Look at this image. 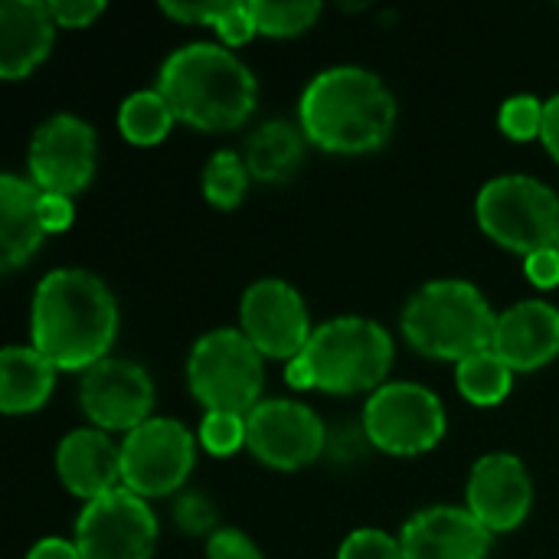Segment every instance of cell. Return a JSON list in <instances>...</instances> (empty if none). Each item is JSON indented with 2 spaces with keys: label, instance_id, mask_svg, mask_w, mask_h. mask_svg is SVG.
Masks as SVG:
<instances>
[{
  "label": "cell",
  "instance_id": "7c38bea8",
  "mask_svg": "<svg viewBox=\"0 0 559 559\" xmlns=\"http://www.w3.org/2000/svg\"><path fill=\"white\" fill-rule=\"evenodd\" d=\"M246 449L269 468L298 472L328 449V429L308 403L262 400L246 416Z\"/></svg>",
  "mask_w": 559,
  "mask_h": 559
},
{
  "label": "cell",
  "instance_id": "d6986e66",
  "mask_svg": "<svg viewBox=\"0 0 559 559\" xmlns=\"http://www.w3.org/2000/svg\"><path fill=\"white\" fill-rule=\"evenodd\" d=\"M56 20L43 0H3L0 3V75L7 82L29 75L52 49Z\"/></svg>",
  "mask_w": 559,
  "mask_h": 559
},
{
  "label": "cell",
  "instance_id": "d590c367",
  "mask_svg": "<svg viewBox=\"0 0 559 559\" xmlns=\"http://www.w3.org/2000/svg\"><path fill=\"white\" fill-rule=\"evenodd\" d=\"M26 559H82L75 540H62V537H43L39 544H33V550Z\"/></svg>",
  "mask_w": 559,
  "mask_h": 559
},
{
  "label": "cell",
  "instance_id": "8d00e7d4",
  "mask_svg": "<svg viewBox=\"0 0 559 559\" xmlns=\"http://www.w3.org/2000/svg\"><path fill=\"white\" fill-rule=\"evenodd\" d=\"M540 141L544 147L557 157L559 164V95L547 98V108H544V131H540Z\"/></svg>",
  "mask_w": 559,
  "mask_h": 559
},
{
  "label": "cell",
  "instance_id": "7402d4cb",
  "mask_svg": "<svg viewBox=\"0 0 559 559\" xmlns=\"http://www.w3.org/2000/svg\"><path fill=\"white\" fill-rule=\"evenodd\" d=\"M305 131L301 124H292V121H282V118H272L265 124H259L249 141H246V164H249V174L255 180H265V183H282L288 180L301 160H305Z\"/></svg>",
  "mask_w": 559,
  "mask_h": 559
},
{
  "label": "cell",
  "instance_id": "4316f807",
  "mask_svg": "<svg viewBox=\"0 0 559 559\" xmlns=\"http://www.w3.org/2000/svg\"><path fill=\"white\" fill-rule=\"evenodd\" d=\"M255 29L265 36H298L308 26H314L321 3H272V0H252Z\"/></svg>",
  "mask_w": 559,
  "mask_h": 559
},
{
  "label": "cell",
  "instance_id": "74e56055",
  "mask_svg": "<svg viewBox=\"0 0 559 559\" xmlns=\"http://www.w3.org/2000/svg\"><path fill=\"white\" fill-rule=\"evenodd\" d=\"M285 383H288L292 390H314V373H311L305 354H298V357H292V360L285 364Z\"/></svg>",
  "mask_w": 559,
  "mask_h": 559
},
{
  "label": "cell",
  "instance_id": "5b68a950",
  "mask_svg": "<svg viewBox=\"0 0 559 559\" xmlns=\"http://www.w3.org/2000/svg\"><path fill=\"white\" fill-rule=\"evenodd\" d=\"M305 360L314 373V390L324 393H360L380 390L393 367V337L383 324L341 314L314 328Z\"/></svg>",
  "mask_w": 559,
  "mask_h": 559
},
{
  "label": "cell",
  "instance_id": "5bb4252c",
  "mask_svg": "<svg viewBox=\"0 0 559 559\" xmlns=\"http://www.w3.org/2000/svg\"><path fill=\"white\" fill-rule=\"evenodd\" d=\"M82 413L102 432H131L151 419L154 409V383L141 364L105 357L92 370L82 373L79 386Z\"/></svg>",
  "mask_w": 559,
  "mask_h": 559
},
{
  "label": "cell",
  "instance_id": "ba28073f",
  "mask_svg": "<svg viewBox=\"0 0 559 559\" xmlns=\"http://www.w3.org/2000/svg\"><path fill=\"white\" fill-rule=\"evenodd\" d=\"M364 432L380 452L423 455L445 436V406L429 386L383 383L364 406Z\"/></svg>",
  "mask_w": 559,
  "mask_h": 559
},
{
  "label": "cell",
  "instance_id": "836d02e7",
  "mask_svg": "<svg viewBox=\"0 0 559 559\" xmlns=\"http://www.w3.org/2000/svg\"><path fill=\"white\" fill-rule=\"evenodd\" d=\"M524 272L537 288H554L559 285V246L550 249H537L531 255H524Z\"/></svg>",
  "mask_w": 559,
  "mask_h": 559
},
{
  "label": "cell",
  "instance_id": "f546056e",
  "mask_svg": "<svg viewBox=\"0 0 559 559\" xmlns=\"http://www.w3.org/2000/svg\"><path fill=\"white\" fill-rule=\"evenodd\" d=\"M337 559H406L403 544L377 527H360L344 537Z\"/></svg>",
  "mask_w": 559,
  "mask_h": 559
},
{
  "label": "cell",
  "instance_id": "4dcf8cb0",
  "mask_svg": "<svg viewBox=\"0 0 559 559\" xmlns=\"http://www.w3.org/2000/svg\"><path fill=\"white\" fill-rule=\"evenodd\" d=\"M174 518L180 524V531L187 534H216V508L203 498V495H180L174 504Z\"/></svg>",
  "mask_w": 559,
  "mask_h": 559
},
{
  "label": "cell",
  "instance_id": "d4e9b609",
  "mask_svg": "<svg viewBox=\"0 0 559 559\" xmlns=\"http://www.w3.org/2000/svg\"><path fill=\"white\" fill-rule=\"evenodd\" d=\"M160 10L180 23H206L213 26L229 46H242L249 43L259 29H255V16L249 3H160Z\"/></svg>",
  "mask_w": 559,
  "mask_h": 559
},
{
  "label": "cell",
  "instance_id": "f1b7e54d",
  "mask_svg": "<svg viewBox=\"0 0 559 559\" xmlns=\"http://www.w3.org/2000/svg\"><path fill=\"white\" fill-rule=\"evenodd\" d=\"M200 445L213 455H233L246 445V416L206 413L200 423Z\"/></svg>",
  "mask_w": 559,
  "mask_h": 559
},
{
  "label": "cell",
  "instance_id": "2e32d148",
  "mask_svg": "<svg viewBox=\"0 0 559 559\" xmlns=\"http://www.w3.org/2000/svg\"><path fill=\"white\" fill-rule=\"evenodd\" d=\"M406 559H485L491 531L468 508H426L403 524Z\"/></svg>",
  "mask_w": 559,
  "mask_h": 559
},
{
  "label": "cell",
  "instance_id": "277c9868",
  "mask_svg": "<svg viewBox=\"0 0 559 559\" xmlns=\"http://www.w3.org/2000/svg\"><path fill=\"white\" fill-rule=\"evenodd\" d=\"M406 341L436 360H468L491 347L498 314L478 285L465 278H436L416 288L403 308Z\"/></svg>",
  "mask_w": 559,
  "mask_h": 559
},
{
  "label": "cell",
  "instance_id": "e575fe53",
  "mask_svg": "<svg viewBox=\"0 0 559 559\" xmlns=\"http://www.w3.org/2000/svg\"><path fill=\"white\" fill-rule=\"evenodd\" d=\"M72 219H75L72 197L43 193V223H46V233H62V229L72 226Z\"/></svg>",
  "mask_w": 559,
  "mask_h": 559
},
{
  "label": "cell",
  "instance_id": "9a60e30c",
  "mask_svg": "<svg viewBox=\"0 0 559 559\" xmlns=\"http://www.w3.org/2000/svg\"><path fill=\"white\" fill-rule=\"evenodd\" d=\"M534 504V481L518 455L491 452L475 462L465 488V508L491 531L508 534L521 527Z\"/></svg>",
  "mask_w": 559,
  "mask_h": 559
},
{
  "label": "cell",
  "instance_id": "83f0119b",
  "mask_svg": "<svg viewBox=\"0 0 559 559\" xmlns=\"http://www.w3.org/2000/svg\"><path fill=\"white\" fill-rule=\"evenodd\" d=\"M544 108L547 102H540L537 95H511L501 111H498V124L511 141H531L540 138L544 131Z\"/></svg>",
  "mask_w": 559,
  "mask_h": 559
},
{
  "label": "cell",
  "instance_id": "9c48e42d",
  "mask_svg": "<svg viewBox=\"0 0 559 559\" xmlns=\"http://www.w3.org/2000/svg\"><path fill=\"white\" fill-rule=\"evenodd\" d=\"M197 462L193 436L183 423L151 416L121 442V488L141 498H164L183 488Z\"/></svg>",
  "mask_w": 559,
  "mask_h": 559
},
{
  "label": "cell",
  "instance_id": "7a4b0ae2",
  "mask_svg": "<svg viewBox=\"0 0 559 559\" xmlns=\"http://www.w3.org/2000/svg\"><path fill=\"white\" fill-rule=\"evenodd\" d=\"M305 138L334 154H367L386 144L396 124V98L364 66H331L318 72L298 105Z\"/></svg>",
  "mask_w": 559,
  "mask_h": 559
},
{
  "label": "cell",
  "instance_id": "30bf717a",
  "mask_svg": "<svg viewBox=\"0 0 559 559\" xmlns=\"http://www.w3.org/2000/svg\"><path fill=\"white\" fill-rule=\"evenodd\" d=\"M75 547L82 559H151L157 547V521L147 498L115 488L85 501L75 521Z\"/></svg>",
  "mask_w": 559,
  "mask_h": 559
},
{
  "label": "cell",
  "instance_id": "ffe728a7",
  "mask_svg": "<svg viewBox=\"0 0 559 559\" xmlns=\"http://www.w3.org/2000/svg\"><path fill=\"white\" fill-rule=\"evenodd\" d=\"M43 190L16 174L0 177V265L20 269L43 246Z\"/></svg>",
  "mask_w": 559,
  "mask_h": 559
},
{
  "label": "cell",
  "instance_id": "1f68e13d",
  "mask_svg": "<svg viewBox=\"0 0 559 559\" xmlns=\"http://www.w3.org/2000/svg\"><path fill=\"white\" fill-rule=\"evenodd\" d=\"M206 559H262V550L252 544L249 534L236 527H219L206 540Z\"/></svg>",
  "mask_w": 559,
  "mask_h": 559
},
{
  "label": "cell",
  "instance_id": "d6a6232c",
  "mask_svg": "<svg viewBox=\"0 0 559 559\" xmlns=\"http://www.w3.org/2000/svg\"><path fill=\"white\" fill-rule=\"evenodd\" d=\"M49 10L59 26L79 29V26H88L95 16H102L105 3L102 0H49Z\"/></svg>",
  "mask_w": 559,
  "mask_h": 559
},
{
  "label": "cell",
  "instance_id": "52a82bcc",
  "mask_svg": "<svg viewBox=\"0 0 559 559\" xmlns=\"http://www.w3.org/2000/svg\"><path fill=\"white\" fill-rule=\"evenodd\" d=\"M481 229L504 249L531 255L559 246V197L527 174H504L481 187L475 200Z\"/></svg>",
  "mask_w": 559,
  "mask_h": 559
},
{
  "label": "cell",
  "instance_id": "8992f818",
  "mask_svg": "<svg viewBox=\"0 0 559 559\" xmlns=\"http://www.w3.org/2000/svg\"><path fill=\"white\" fill-rule=\"evenodd\" d=\"M187 383L206 413L249 416L262 403V354L239 328H216L193 344L187 357Z\"/></svg>",
  "mask_w": 559,
  "mask_h": 559
},
{
  "label": "cell",
  "instance_id": "cb8c5ba5",
  "mask_svg": "<svg viewBox=\"0 0 559 559\" xmlns=\"http://www.w3.org/2000/svg\"><path fill=\"white\" fill-rule=\"evenodd\" d=\"M455 383L468 403L498 406L514 386V370L488 347V350H481V354H475L455 367Z\"/></svg>",
  "mask_w": 559,
  "mask_h": 559
},
{
  "label": "cell",
  "instance_id": "ac0fdd59",
  "mask_svg": "<svg viewBox=\"0 0 559 559\" xmlns=\"http://www.w3.org/2000/svg\"><path fill=\"white\" fill-rule=\"evenodd\" d=\"M56 472L75 498L95 501L121 488V445L102 429H72L56 449Z\"/></svg>",
  "mask_w": 559,
  "mask_h": 559
},
{
  "label": "cell",
  "instance_id": "44dd1931",
  "mask_svg": "<svg viewBox=\"0 0 559 559\" xmlns=\"http://www.w3.org/2000/svg\"><path fill=\"white\" fill-rule=\"evenodd\" d=\"M56 386V364L33 344H10L0 354V409L7 416L39 409Z\"/></svg>",
  "mask_w": 559,
  "mask_h": 559
},
{
  "label": "cell",
  "instance_id": "e0dca14e",
  "mask_svg": "<svg viewBox=\"0 0 559 559\" xmlns=\"http://www.w3.org/2000/svg\"><path fill=\"white\" fill-rule=\"evenodd\" d=\"M491 350L518 373L547 367L559 354V308L527 298L498 314Z\"/></svg>",
  "mask_w": 559,
  "mask_h": 559
},
{
  "label": "cell",
  "instance_id": "8fae6325",
  "mask_svg": "<svg viewBox=\"0 0 559 559\" xmlns=\"http://www.w3.org/2000/svg\"><path fill=\"white\" fill-rule=\"evenodd\" d=\"M26 164H29V180L43 193L72 197L85 190L98 164L95 128L69 111L49 115L29 138Z\"/></svg>",
  "mask_w": 559,
  "mask_h": 559
},
{
  "label": "cell",
  "instance_id": "4fadbf2b",
  "mask_svg": "<svg viewBox=\"0 0 559 559\" xmlns=\"http://www.w3.org/2000/svg\"><path fill=\"white\" fill-rule=\"evenodd\" d=\"M239 331L255 344L262 357L275 360H292L305 354L314 334L305 298L285 278H259L242 292Z\"/></svg>",
  "mask_w": 559,
  "mask_h": 559
},
{
  "label": "cell",
  "instance_id": "603a6c76",
  "mask_svg": "<svg viewBox=\"0 0 559 559\" xmlns=\"http://www.w3.org/2000/svg\"><path fill=\"white\" fill-rule=\"evenodd\" d=\"M177 115L170 102L160 95V88H141L131 92L118 108V131L131 144H157L170 134Z\"/></svg>",
  "mask_w": 559,
  "mask_h": 559
},
{
  "label": "cell",
  "instance_id": "484cf974",
  "mask_svg": "<svg viewBox=\"0 0 559 559\" xmlns=\"http://www.w3.org/2000/svg\"><path fill=\"white\" fill-rule=\"evenodd\" d=\"M249 164L236 151H216L203 167V197L219 210H236L249 190Z\"/></svg>",
  "mask_w": 559,
  "mask_h": 559
},
{
  "label": "cell",
  "instance_id": "3957f363",
  "mask_svg": "<svg viewBox=\"0 0 559 559\" xmlns=\"http://www.w3.org/2000/svg\"><path fill=\"white\" fill-rule=\"evenodd\" d=\"M157 88L170 102L177 121L200 131H229L255 111L252 69L216 43H187L174 49L160 72Z\"/></svg>",
  "mask_w": 559,
  "mask_h": 559
},
{
  "label": "cell",
  "instance_id": "6da1fadb",
  "mask_svg": "<svg viewBox=\"0 0 559 559\" xmlns=\"http://www.w3.org/2000/svg\"><path fill=\"white\" fill-rule=\"evenodd\" d=\"M118 334L111 288L85 269H52L33 295L29 337L56 370H92L108 357Z\"/></svg>",
  "mask_w": 559,
  "mask_h": 559
}]
</instances>
